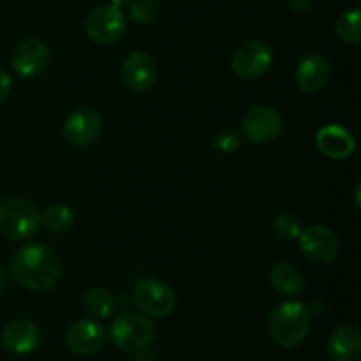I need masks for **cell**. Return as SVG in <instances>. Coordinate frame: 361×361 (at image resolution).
<instances>
[{"label":"cell","mask_w":361,"mask_h":361,"mask_svg":"<svg viewBox=\"0 0 361 361\" xmlns=\"http://www.w3.org/2000/svg\"><path fill=\"white\" fill-rule=\"evenodd\" d=\"M11 275L30 291L44 293L55 288L62 277V263L51 247L30 243L16 250L11 259Z\"/></svg>","instance_id":"cell-1"},{"label":"cell","mask_w":361,"mask_h":361,"mask_svg":"<svg viewBox=\"0 0 361 361\" xmlns=\"http://www.w3.org/2000/svg\"><path fill=\"white\" fill-rule=\"evenodd\" d=\"M268 330L274 342H277L281 348H296L309 335L310 309L302 302L279 303L270 312Z\"/></svg>","instance_id":"cell-2"},{"label":"cell","mask_w":361,"mask_h":361,"mask_svg":"<svg viewBox=\"0 0 361 361\" xmlns=\"http://www.w3.org/2000/svg\"><path fill=\"white\" fill-rule=\"evenodd\" d=\"M157 337V328L148 316L141 314H120L109 326L113 345L126 353H143Z\"/></svg>","instance_id":"cell-3"},{"label":"cell","mask_w":361,"mask_h":361,"mask_svg":"<svg viewBox=\"0 0 361 361\" xmlns=\"http://www.w3.org/2000/svg\"><path fill=\"white\" fill-rule=\"evenodd\" d=\"M41 229V214L32 201L9 197L0 203V231L13 240H28Z\"/></svg>","instance_id":"cell-4"},{"label":"cell","mask_w":361,"mask_h":361,"mask_svg":"<svg viewBox=\"0 0 361 361\" xmlns=\"http://www.w3.org/2000/svg\"><path fill=\"white\" fill-rule=\"evenodd\" d=\"M274 63V51L263 41H247L231 56V71L242 81H254L268 73Z\"/></svg>","instance_id":"cell-5"},{"label":"cell","mask_w":361,"mask_h":361,"mask_svg":"<svg viewBox=\"0 0 361 361\" xmlns=\"http://www.w3.org/2000/svg\"><path fill=\"white\" fill-rule=\"evenodd\" d=\"M300 250L314 264H330L341 252V240L334 229L323 224H312L302 229L298 236Z\"/></svg>","instance_id":"cell-6"},{"label":"cell","mask_w":361,"mask_h":361,"mask_svg":"<svg viewBox=\"0 0 361 361\" xmlns=\"http://www.w3.org/2000/svg\"><path fill=\"white\" fill-rule=\"evenodd\" d=\"M127 18L122 7L101 6L88 14L85 21V32L97 44H113L126 34Z\"/></svg>","instance_id":"cell-7"},{"label":"cell","mask_w":361,"mask_h":361,"mask_svg":"<svg viewBox=\"0 0 361 361\" xmlns=\"http://www.w3.org/2000/svg\"><path fill=\"white\" fill-rule=\"evenodd\" d=\"M133 300L137 309L148 317H166L176 307L175 291L157 279L141 281L134 288Z\"/></svg>","instance_id":"cell-8"},{"label":"cell","mask_w":361,"mask_h":361,"mask_svg":"<svg viewBox=\"0 0 361 361\" xmlns=\"http://www.w3.org/2000/svg\"><path fill=\"white\" fill-rule=\"evenodd\" d=\"M240 133L250 143H271L282 134V116L270 106H254L243 115Z\"/></svg>","instance_id":"cell-9"},{"label":"cell","mask_w":361,"mask_h":361,"mask_svg":"<svg viewBox=\"0 0 361 361\" xmlns=\"http://www.w3.org/2000/svg\"><path fill=\"white\" fill-rule=\"evenodd\" d=\"M102 116L101 113L90 106H83L71 113L63 122V137L73 147H88L95 143L101 136Z\"/></svg>","instance_id":"cell-10"},{"label":"cell","mask_w":361,"mask_h":361,"mask_svg":"<svg viewBox=\"0 0 361 361\" xmlns=\"http://www.w3.org/2000/svg\"><path fill=\"white\" fill-rule=\"evenodd\" d=\"M49 59H51L49 48L44 42L39 39H27L14 48L13 56H11V69L20 78L30 80L44 73Z\"/></svg>","instance_id":"cell-11"},{"label":"cell","mask_w":361,"mask_h":361,"mask_svg":"<svg viewBox=\"0 0 361 361\" xmlns=\"http://www.w3.org/2000/svg\"><path fill=\"white\" fill-rule=\"evenodd\" d=\"M66 344L74 355L90 356L101 351L106 344V328L99 319H80L67 330Z\"/></svg>","instance_id":"cell-12"},{"label":"cell","mask_w":361,"mask_h":361,"mask_svg":"<svg viewBox=\"0 0 361 361\" xmlns=\"http://www.w3.org/2000/svg\"><path fill=\"white\" fill-rule=\"evenodd\" d=\"M122 80L130 90L145 92L157 81V62L150 53L137 49L127 55L122 63Z\"/></svg>","instance_id":"cell-13"},{"label":"cell","mask_w":361,"mask_h":361,"mask_svg":"<svg viewBox=\"0 0 361 361\" xmlns=\"http://www.w3.org/2000/svg\"><path fill=\"white\" fill-rule=\"evenodd\" d=\"M331 78V63L326 56L319 53L307 55L302 62L298 63L295 73L296 87L303 94H317L326 87V83Z\"/></svg>","instance_id":"cell-14"},{"label":"cell","mask_w":361,"mask_h":361,"mask_svg":"<svg viewBox=\"0 0 361 361\" xmlns=\"http://www.w3.org/2000/svg\"><path fill=\"white\" fill-rule=\"evenodd\" d=\"M316 147L319 148L324 157L334 159V161H344L355 154L356 141L345 127L330 123L317 130Z\"/></svg>","instance_id":"cell-15"},{"label":"cell","mask_w":361,"mask_h":361,"mask_svg":"<svg viewBox=\"0 0 361 361\" xmlns=\"http://www.w3.org/2000/svg\"><path fill=\"white\" fill-rule=\"evenodd\" d=\"M2 344L13 355H30L41 344V328L30 319H16L2 331Z\"/></svg>","instance_id":"cell-16"},{"label":"cell","mask_w":361,"mask_h":361,"mask_svg":"<svg viewBox=\"0 0 361 361\" xmlns=\"http://www.w3.org/2000/svg\"><path fill=\"white\" fill-rule=\"evenodd\" d=\"M361 353V331L355 324H342L328 338V355L334 361H356Z\"/></svg>","instance_id":"cell-17"},{"label":"cell","mask_w":361,"mask_h":361,"mask_svg":"<svg viewBox=\"0 0 361 361\" xmlns=\"http://www.w3.org/2000/svg\"><path fill=\"white\" fill-rule=\"evenodd\" d=\"M270 284L281 295L296 298L305 291V277L295 264L282 261L270 270Z\"/></svg>","instance_id":"cell-18"},{"label":"cell","mask_w":361,"mask_h":361,"mask_svg":"<svg viewBox=\"0 0 361 361\" xmlns=\"http://www.w3.org/2000/svg\"><path fill=\"white\" fill-rule=\"evenodd\" d=\"M83 307L94 319H106L113 314L115 309V300H113L111 293L104 288H88L83 296Z\"/></svg>","instance_id":"cell-19"},{"label":"cell","mask_w":361,"mask_h":361,"mask_svg":"<svg viewBox=\"0 0 361 361\" xmlns=\"http://www.w3.org/2000/svg\"><path fill=\"white\" fill-rule=\"evenodd\" d=\"M41 226H44L48 231L66 233L74 226V212L69 204L53 203L44 208L41 214Z\"/></svg>","instance_id":"cell-20"},{"label":"cell","mask_w":361,"mask_h":361,"mask_svg":"<svg viewBox=\"0 0 361 361\" xmlns=\"http://www.w3.org/2000/svg\"><path fill=\"white\" fill-rule=\"evenodd\" d=\"M337 35L345 44H360L361 42V11L358 7L341 14L337 21Z\"/></svg>","instance_id":"cell-21"},{"label":"cell","mask_w":361,"mask_h":361,"mask_svg":"<svg viewBox=\"0 0 361 361\" xmlns=\"http://www.w3.org/2000/svg\"><path fill=\"white\" fill-rule=\"evenodd\" d=\"M303 226L298 215L293 212H281L274 219V233L282 240H298Z\"/></svg>","instance_id":"cell-22"},{"label":"cell","mask_w":361,"mask_h":361,"mask_svg":"<svg viewBox=\"0 0 361 361\" xmlns=\"http://www.w3.org/2000/svg\"><path fill=\"white\" fill-rule=\"evenodd\" d=\"M243 136L240 130L236 129H221L219 133H215V136L212 137V147L215 148V152L219 154H235L240 147H242Z\"/></svg>","instance_id":"cell-23"},{"label":"cell","mask_w":361,"mask_h":361,"mask_svg":"<svg viewBox=\"0 0 361 361\" xmlns=\"http://www.w3.org/2000/svg\"><path fill=\"white\" fill-rule=\"evenodd\" d=\"M157 4L155 0H133L129 4V16L134 23L147 25L157 18Z\"/></svg>","instance_id":"cell-24"},{"label":"cell","mask_w":361,"mask_h":361,"mask_svg":"<svg viewBox=\"0 0 361 361\" xmlns=\"http://www.w3.org/2000/svg\"><path fill=\"white\" fill-rule=\"evenodd\" d=\"M11 90H13V78L7 71L0 69V101L9 97Z\"/></svg>","instance_id":"cell-25"},{"label":"cell","mask_w":361,"mask_h":361,"mask_svg":"<svg viewBox=\"0 0 361 361\" xmlns=\"http://www.w3.org/2000/svg\"><path fill=\"white\" fill-rule=\"evenodd\" d=\"M289 7H291V11H295V13H307V11L312 9L314 6V0H288Z\"/></svg>","instance_id":"cell-26"},{"label":"cell","mask_w":361,"mask_h":361,"mask_svg":"<svg viewBox=\"0 0 361 361\" xmlns=\"http://www.w3.org/2000/svg\"><path fill=\"white\" fill-rule=\"evenodd\" d=\"M7 282H9V279H7L6 270H4V268L0 267V296H4V293H6Z\"/></svg>","instance_id":"cell-27"},{"label":"cell","mask_w":361,"mask_h":361,"mask_svg":"<svg viewBox=\"0 0 361 361\" xmlns=\"http://www.w3.org/2000/svg\"><path fill=\"white\" fill-rule=\"evenodd\" d=\"M133 0H111V6H116V7H123L127 6V4H130Z\"/></svg>","instance_id":"cell-28"},{"label":"cell","mask_w":361,"mask_h":361,"mask_svg":"<svg viewBox=\"0 0 361 361\" xmlns=\"http://www.w3.org/2000/svg\"><path fill=\"white\" fill-rule=\"evenodd\" d=\"M356 204H360V183L356 185Z\"/></svg>","instance_id":"cell-29"}]
</instances>
